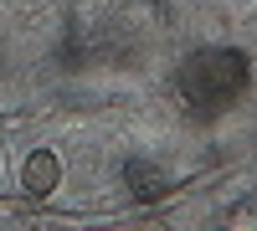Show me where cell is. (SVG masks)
Segmentation results:
<instances>
[{
  "label": "cell",
  "instance_id": "1",
  "mask_svg": "<svg viewBox=\"0 0 257 231\" xmlns=\"http://www.w3.org/2000/svg\"><path fill=\"white\" fill-rule=\"evenodd\" d=\"M180 98L196 118H221L252 82V57L242 47H201L180 62Z\"/></svg>",
  "mask_w": 257,
  "mask_h": 231
},
{
  "label": "cell",
  "instance_id": "3",
  "mask_svg": "<svg viewBox=\"0 0 257 231\" xmlns=\"http://www.w3.org/2000/svg\"><path fill=\"white\" fill-rule=\"evenodd\" d=\"M57 175H62L57 154L36 149V154L26 159V170H21V185H26V195H52V190H57Z\"/></svg>",
  "mask_w": 257,
  "mask_h": 231
},
{
  "label": "cell",
  "instance_id": "2",
  "mask_svg": "<svg viewBox=\"0 0 257 231\" xmlns=\"http://www.w3.org/2000/svg\"><path fill=\"white\" fill-rule=\"evenodd\" d=\"M123 185L134 190V200H160V195H170V180H165V170L160 164H149V159H128L123 164Z\"/></svg>",
  "mask_w": 257,
  "mask_h": 231
}]
</instances>
